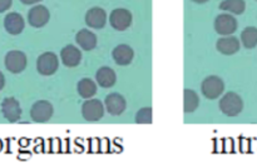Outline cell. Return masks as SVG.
Segmentation results:
<instances>
[{
  "label": "cell",
  "mask_w": 257,
  "mask_h": 165,
  "mask_svg": "<svg viewBox=\"0 0 257 165\" xmlns=\"http://www.w3.org/2000/svg\"><path fill=\"white\" fill-rule=\"evenodd\" d=\"M0 149H2V142H0Z\"/></svg>",
  "instance_id": "cell-28"
},
{
  "label": "cell",
  "mask_w": 257,
  "mask_h": 165,
  "mask_svg": "<svg viewBox=\"0 0 257 165\" xmlns=\"http://www.w3.org/2000/svg\"><path fill=\"white\" fill-rule=\"evenodd\" d=\"M216 48L220 52L225 55H232L235 52H237L240 50V42H238L237 38L235 36H228V38H222L217 42Z\"/></svg>",
  "instance_id": "cell-17"
},
{
  "label": "cell",
  "mask_w": 257,
  "mask_h": 165,
  "mask_svg": "<svg viewBox=\"0 0 257 165\" xmlns=\"http://www.w3.org/2000/svg\"><path fill=\"white\" fill-rule=\"evenodd\" d=\"M112 55L113 59H114V62H117L118 65H128L132 62L135 52H133L132 48L131 46H128V45L125 44H120L114 48Z\"/></svg>",
  "instance_id": "cell-15"
},
{
  "label": "cell",
  "mask_w": 257,
  "mask_h": 165,
  "mask_svg": "<svg viewBox=\"0 0 257 165\" xmlns=\"http://www.w3.org/2000/svg\"><path fill=\"white\" fill-rule=\"evenodd\" d=\"M3 115L10 122H15L20 119L22 115V109H20L19 102L14 98H7L2 104Z\"/></svg>",
  "instance_id": "cell-10"
},
{
  "label": "cell",
  "mask_w": 257,
  "mask_h": 165,
  "mask_svg": "<svg viewBox=\"0 0 257 165\" xmlns=\"http://www.w3.org/2000/svg\"><path fill=\"white\" fill-rule=\"evenodd\" d=\"M241 40L243 46L247 49H252L257 45V29L253 26H248L241 32Z\"/></svg>",
  "instance_id": "cell-22"
},
{
  "label": "cell",
  "mask_w": 257,
  "mask_h": 165,
  "mask_svg": "<svg viewBox=\"0 0 257 165\" xmlns=\"http://www.w3.org/2000/svg\"><path fill=\"white\" fill-rule=\"evenodd\" d=\"M104 114L103 104L98 99L87 100L82 105V115L87 122H97Z\"/></svg>",
  "instance_id": "cell-5"
},
{
  "label": "cell",
  "mask_w": 257,
  "mask_h": 165,
  "mask_svg": "<svg viewBox=\"0 0 257 165\" xmlns=\"http://www.w3.org/2000/svg\"><path fill=\"white\" fill-rule=\"evenodd\" d=\"M4 26L9 34L18 35L24 30L25 22L20 14H18V12H9L4 19Z\"/></svg>",
  "instance_id": "cell-13"
},
{
  "label": "cell",
  "mask_w": 257,
  "mask_h": 165,
  "mask_svg": "<svg viewBox=\"0 0 257 165\" xmlns=\"http://www.w3.org/2000/svg\"><path fill=\"white\" fill-rule=\"evenodd\" d=\"M220 109L227 116H237L243 109V102L236 92H227L220 100Z\"/></svg>",
  "instance_id": "cell-1"
},
{
  "label": "cell",
  "mask_w": 257,
  "mask_h": 165,
  "mask_svg": "<svg viewBox=\"0 0 257 165\" xmlns=\"http://www.w3.org/2000/svg\"><path fill=\"white\" fill-rule=\"evenodd\" d=\"M201 89H202V94L207 99H217L225 90V84H223L222 79L212 75V76H208L203 80Z\"/></svg>",
  "instance_id": "cell-2"
},
{
  "label": "cell",
  "mask_w": 257,
  "mask_h": 165,
  "mask_svg": "<svg viewBox=\"0 0 257 165\" xmlns=\"http://www.w3.org/2000/svg\"><path fill=\"white\" fill-rule=\"evenodd\" d=\"M13 4V0H0V12H4Z\"/></svg>",
  "instance_id": "cell-24"
},
{
  "label": "cell",
  "mask_w": 257,
  "mask_h": 165,
  "mask_svg": "<svg viewBox=\"0 0 257 165\" xmlns=\"http://www.w3.org/2000/svg\"><path fill=\"white\" fill-rule=\"evenodd\" d=\"M215 29L221 35L233 34L237 29V22L230 14H221L216 18Z\"/></svg>",
  "instance_id": "cell-8"
},
{
  "label": "cell",
  "mask_w": 257,
  "mask_h": 165,
  "mask_svg": "<svg viewBox=\"0 0 257 165\" xmlns=\"http://www.w3.org/2000/svg\"><path fill=\"white\" fill-rule=\"evenodd\" d=\"M75 42L79 44V46L83 50L89 52V50H93L97 46V35L94 32H89V30L82 29L75 35Z\"/></svg>",
  "instance_id": "cell-16"
},
{
  "label": "cell",
  "mask_w": 257,
  "mask_h": 165,
  "mask_svg": "<svg viewBox=\"0 0 257 165\" xmlns=\"http://www.w3.org/2000/svg\"><path fill=\"white\" fill-rule=\"evenodd\" d=\"M185 112H192L200 105V98L197 92L191 89H185Z\"/></svg>",
  "instance_id": "cell-21"
},
{
  "label": "cell",
  "mask_w": 257,
  "mask_h": 165,
  "mask_svg": "<svg viewBox=\"0 0 257 165\" xmlns=\"http://www.w3.org/2000/svg\"><path fill=\"white\" fill-rule=\"evenodd\" d=\"M95 80L99 84V86L102 88H110L114 85L115 80H117V76H115L114 70L110 69L108 66L100 68L99 70L95 74Z\"/></svg>",
  "instance_id": "cell-18"
},
{
  "label": "cell",
  "mask_w": 257,
  "mask_h": 165,
  "mask_svg": "<svg viewBox=\"0 0 257 165\" xmlns=\"http://www.w3.org/2000/svg\"><path fill=\"white\" fill-rule=\"evenodd\" d=\"M109 22L115 30L123 32L132 24V14L127 9H115L110 14Z\"/></svg>",
  "instance_id": "cell-6"
},
{
  "label": "cell",
  "mask_w": 257,
  "mask_h": 165,
  "mask_svg": "<svg viewBox=\"0 0 257 165\" xmlns=\"http://www.w3.org/2000/svg\"><path fill=\"white\" fill-rule=\"evenodd\" d=\"M85 22L93 29H102L107 22V14L102 8H92L85 14Z\"/></svg>",
  "instance_id": "cell-11"
},
{
  "label": "cell",
  "mask_w": 257,
  "mask_h": 165,
  "mask_svg": "<svg viewBox=\"0 0 257 165\" xmlns=\"http://www.w3.org/2000/svg\"><path fill=\"white\" fill-rule=\"evenodd\" d=\"M59 66V60L54 52H44L40 55L37 60V69L39 74L45 75H53L58 70Z\"/></svg>",
  "instance_id": "cell-3"
},
{
  "label": "cell",
  "mask_w": 257,
  "mask_h": 165,
  "mask_svg": "<svg viewBox=\"0 0 257 165\" xmlns=\"http://www.w3.org/2000/svg\"><path fill=\"white\" fill-rule=\"evenodd\" d=\"M78 92L84 99H89L97 92V85L90 79H82L78 82Z\"/></svg>",
  "instance_id": "cell-19"
},
{
  "label": "cell",
  "mask_w": 257,
  "mask_h": 165,
  "mask_svg": "<svg viewBox=\"0 0 257 165\" xmlns=\"http://www.w3.org/2000/svg\"><path fill=\"white\" fill-rule=\"evenodd\" d=\"M20 2H23V4H27V5H30V4H35V2H40V0H20Z\"/></svg>",
  "instance_id": "cell-26"
},
{
  "label": "cell",
  "mask_w": 257,
  "mask_h": 165,
  "mask_svg": "<svg viewBox=\"0 0 257 165\" xmlns=\"http://www.w3.org/2000/svg\"><path fill=\"white\" fill-rule=\"evenodd\" d=\"M4 85H5V78H4V74H3V72H0V90H2L3 88H4Z\"/></svg>",
  "instance_id": "cell-25"
},
{
  "label": "cell",
  "mask_w": 257,
  "mask_h": 165,
  "mask_svg": "<svg viewBox=\"0 0 257 165\" xmlns=\"http://www.w3.org/2000/svg\"><path fill=\"white\" fill-rule=\"evenodd\" d=\"M60 58H62V62L65 66L74 68L79 65L80 59H82V52L74 45H67L60 52Z\"/></svg>",
  "instance_id": "cell-12"
},
{
  "label": "cell",
  "mask_w": 257,
  "mask_h": 165,
  "mask_svg": "<svg viewBox=\"0 0 257 165\" xmlns=\"http://www.w3.org/2000/svg\"><path fill=\"white\" fill-rule=\"evenodd\" d=\"M105 108L110 115H120L125 110V100L122 95L113 92L105 98Z\"/></svg>",
  "instance_id": "cell-14"
},
{
  "label": "cell",
  "mask_w": 257,
  "mask_h": 165,
  "mask_svg": "<svg viewBox=\"0 0 257 165\" xmlns=\"http://www.w3.org/2000/svg\"><path fill=\"white\" fill-rule=\"evenodd\" d=\"M53 106L45 100H39L30 109V116L37 122H45L52 118Z\"/></svg>",
  "instance_id": "cell-7"
},
{
  "label": "cell",
  "mask_w": 257,
  "mask_h": 165,
  "mask_svg": "<svg viewBox=\"0 0 257 165\" xmlns=\"http://www.w3.org/2000/svg\"><path fill=\"white\" fill-rule=\"evenodd\" d=\"M5 66L10 72L19 74L27 68V55L19 50H12L5 56Z\"/></svg>",
  "instance_id": "cell-4"
},
{
  "label": "cell",
  "mask_w": 257,
  "mask_h": 165,
  "mask_svg": "<svg viewBox=\"0 0 257 165\" xmlns=\"http://www.w3.org/2000/svg\"><path fill=\"white\" fill-rule=\"evenodd\" d=\"M195 2H198V4H203V2H208V0H193Z\"/></svg>",
  "instance_id": "cell-27"
},
{
  "label": "cell",
  "mask_w": 257,
  "mask_h": 165,
  "mask_svg": "<svg viewBox=\"0 0 257 165\" xmlns=\"http://www.w3.org/2000/svg\"><path fill=\"white\" fill-rule=\"evenodd\" d=\"M137 124H151L152 122V108H143L136 115Z\"/></svg>",
  "instance_id": "cell-23"
},
{
  "label": "cell",
  "mask_w": 257,
  "mask_h": 165,
  "mask_svg": "<svg viewBox=\"0 0 257 165\" xmlns=\"http://www.w3.org/2000/svg\"><path fill=\"white\" fill-rule=\"evenodd\" d=\"M49 10L47 9L43 5H37L33 9L29 10V14H28V20H29V24L34 28H42L49 22Z\"/></svg>",
  "instance_id": "cell-9"
},
{
  "label": "cell",
  "mask_w": 257,
  "mask_h": 165,
  "mask_svg": "<svg viewBox=\"0 0 257 165\" xmlns=\"http://www.w3.org/2000/svg\"><path fill=\"white\" fill-rule=\"evenodd\" d=\"M245 0H223L220 5L221 10L225 12H230L232 14H242L245 12Z\"/></svg>",
  "instance_id": "cell-20"
}]
</instances>
